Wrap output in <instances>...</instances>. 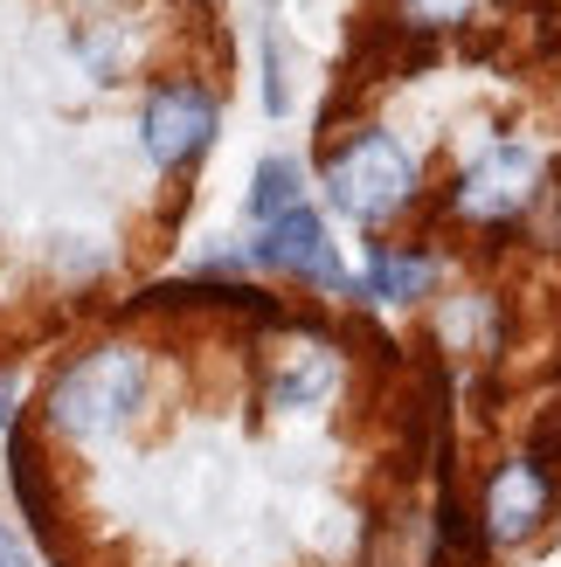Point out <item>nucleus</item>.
<instances>
[{
  "instance_id": "nucleus-6",
  "label": "nucleus",
  "mask_w": 561,
  "mask_h": 567,
  "mask_svg": "<svg viewBox=\"0 0 561 567\" xmlns=\"http://www.w3.org/2000/svg\"><path fill=\"white\" fill-rule=\"evenodd\" d=\"M298 347H285L271 360V374H264V402L277 415H319L340 402V388H347V347L333 332H313V319H298Z\"/></svg>"
},
{
  "instance_id": "nucleus-1",
  "label": "nucleus",
  "mask_w": 561,
  "mask_h": 567,
  "mask_svg": "<svg viewBox=\"0 0 561 567\" xmlns=\"http://www.w3.org/2000/svg\"><path fill=\"white\" fill-rule=\"evenodd\" d=\"M146 388H153V367L139 347H125V339L83 347L70 367H55V381L42 394V430L63 443H104L146 409Z\"/></svg>"
},
{
  "instance_id": "nucleus-9",
  "label": "nucleus",
  "mask_w": 561,
  "mask_h": 567,
  "mask_svg": "<svg viewBox=\"0 0 561 567\" xmlns=\"http://www.w3.org/2000/svg\"><path fill=\"white\" fill-rule=\"evenodd\" d=\"M292 208H305V166L285 159V153L257 159V174H249V215H257V229L285 221Z\"/></svg>"
},
{
  "instance_id": "nucleus-3",
  "label": "nucleus",
  "mask_w": 561,
  "mask_h": 567,
  "mask_svg": "<svg viewBox=\"0 0 561 567\" xmlns=\"http://www.w3.org/2000/svg\"><path fill=\"white\" fill-rule=\"evenodd\" d=\"M541 187H548V159L527 146V138H492V146H479L458 166L443 208H451V221H465V229H513L520 215H534Z\"/></svg>"
},
{
  "instance_id": "nucleus-5",
  "label": "nucleus",
  "mask_w": 561,
  "mask_h": 567,
  "mask_svg": "<svg viewBox=\"0 0 561 567\" xmlns=\"http://www.w3.org/2000/svg\"><path fill=\"white\" fill-rule=\"evenodd\" d=\"M554 513V471L527 450V457H499L486 471V485H479V540L486 547H520V540H534V533L548 526Z\"/></svg>"
},
{
  "instance_id": "nucleus-10",
  "label": "nucleus",
  "mask_w": 561,
  "mask_h": 567,
  "mask_svg": "<svg viewBox=\"0 0 561 567\" xmlns=\"http://www.w3.org/2000/svg\"><path fill=\"white\" fill-rule=\"evenodd\" d=\"M471 8H479V0H396V21H409V28H424V35H437V28H465Z\"/></svg>"
},
{
  "instance_id": "nucleus-7",
  "label": "nucleus",
  "mask_w": 561,
  "mask_h": 567,
  "mask_svg": "<svg viewBox=\"0 0 561 567\" xmlns=\"http://www.w3.org/2000/svg\"><path fill=\"white\" fill-rule=\"evenodd\" d=\"M249 264L264 270H285L298 284H319V291H354V277L340 270V249H333L326 221L313 208H292L285 221H271V229H257V243H249Z\"/></svg>"
},
{
  "instance_id": "nucleus-4",
  "label": "nucleus",
  "mask_w": 561,
  "mask_h": 567,
  "mask_svg": "<svg viewBox=\"0 0 561 567\" xmlns=\"http://www.w3.org/2000/svg\"><path fill=\"white\" fill-rule=\"evenodd\" d=\"M215 91L202 76H160L146 104H139V146L160 174H187L194 159L215 146Z\"/></svg>"
},
{
  "instance_id": "nucleus-8",
  "label": "nucleus",
  "mask_w": 561,
  "mask_h": 567,
  "mask_svg": "<svg viewBox=\"0 0 561 567\" xmlns=\"http://www.w3.org/2000/svg\"><path fill=\"white\" fill-rule=\"evenodd\" d=\"M430 284H437V257H430L424 243H409V249L368 243V264H360L347 298H360V305H416Z\"/></svg>"
},
{
  "instance_id": "nucleus-12",
  "label": "nucleus",
  "mask_w": 561,
  "mask_h": 567,
  "mask_svg": "<svg viewBox=\"0 0 561 567\" xmlns=\"http://www.w3.org/2000/svg\"><path fill=\"white\" fill-rule=\"evenodd\" d=\"M0 430H21V409H14V374H0Z\"/></svg>"
},
{
  "instance_id": "nucleus-11",
  "label": "nucleus",
  "mask_w": 561,
  "mask_h": 567,
  "mask_svg": "<svg viewBox=\"0 0 561 567\" xmlns=\"http://www.w3.org/2000/svg\"><path fill=\"white\" fill-rule=\"evenodd\" d=\"M0 567H35V554H28V540L14 526H0Z\"/></svg>"
},
{
  "instance_id": "nucleus-2",
  "label": "nucleus",
  "mask_w": 561,
  "mask_h": 567,
  "mask_svg": "<svg viewBox=\"0 0 561 567\" xmlns=\"http://www.w3.org/2000/svg\"><path fill=\"white\" fill-rule=\"evenodd\" d=\"M326 194L360 229H388L416 202V159L381 125H354V138H340L326 153Z\"/></svg>"
}]
</instances>
